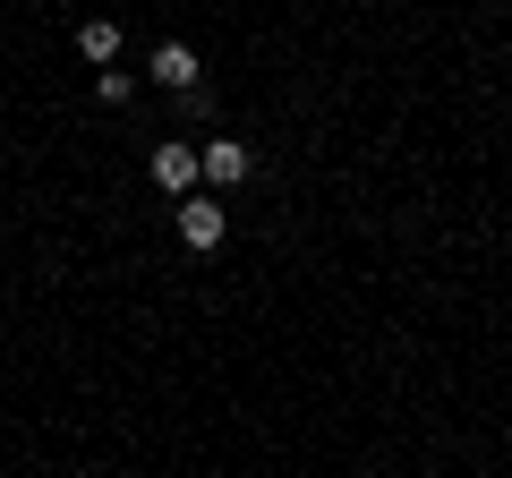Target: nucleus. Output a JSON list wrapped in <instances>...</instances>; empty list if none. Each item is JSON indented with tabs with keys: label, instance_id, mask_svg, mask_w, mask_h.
<instances>
[{
	"label": "nucleus",
	"instance_id": "obj_1",
	"mask_svg": "<svg viewBox=\"0 0 512 478\" xmlns=\"http://www.w3.org/2000/svg\"><path fill=\"white\" fill-rule=\"evenodd\" d=\"M222 231H231V222H222V205H205V197H180V239L197 248V257H205V248H222Z\"/></svg>",
	"mask_w": 512,
	"mask_h": 478
},
{
	"label": "nucleus",
	"instance_id": "obj_2",
	"mask_svg": "<svg viewBox=\"0 0 512 478\" xmlns=\"http://www.w3.org/2000/svg\"><path fill=\"white\" fill-rule=\"evenodd\" d=\"M197 171H205V180H214V188H239V180H248V146H231V137H214V146H205L197 154Z\"/></svg>",
	"mask_w": 512,
	"mask_h": 478
},
{
	"label": "nucleus",
	"instance_id": "obj_3",
	"mask_svg": "<svg viewBox=\"0 0 512 478\" xmlns=\"http://www.w3.org/2000/svg\"><path fill=\"white\" fill-rule=\"evenodd\" d=\"M154 180H163L171 197H188V180H205V171H197V154H188L180 137H163V146H154Z\"/></svg>",
	"mask_w": 512,
	"mask_h": 478
},
{
	"label": "nucleus",
	"instance_id": "obj_4",
	"mask_svg": "<svg viewBox=\"0 0 512 478\" xmlns=\"http://www.w3.org/2000/svg\"><path fill=\"white\" fill-rule=\"evenodd\" d=\"M154 86L188 94V86H197V52H188V43H163V52H154Z\"/></svg>",
	"mask_w": 512,
	"mask_h": 478
},
{
	"label": "nucleus",
	"instance_id": "obj_5",
	"mask_svg": "<svg viewBox=\"0 0 512 478\" xmlns=\"http://www.w3.org/2000/svg\"><path fill=\"white\" fill-rule=\"evenodd\" d=\"M77 52H86V60H120V26H111V18H86V26H77Z\"/></svg>",
	"mask_w": 512,
	"mask_h": 478
}]
</instances>
